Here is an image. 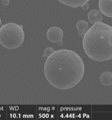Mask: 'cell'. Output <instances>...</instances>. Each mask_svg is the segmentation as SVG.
<instances>
[{"label": "cell", "mask_w": 112, "mask_h": 120, "mask_svg": "<svg viewBox=\"0 0 112 120\" xmlns=\"http://www.w3.org/2000/svg\"><path fill=\"white\" fill-rule=\"evenodd\" d=\"M45 77L52 86L60 90H69L76 86L84 74V64L76 53L69 49L53 52L44 63Z\"/></svg>", "instance_id": "obj_1"}, {"label": "cell", "mask_w": 112, "mask_h": 120, "mask_svg": "<svg viewBox=\"0 0 112 120\" xmlns=\"http://www.w3.org/2000/svg\"><path fill=\"white\" fill-rule=\"evenodd\" d=\"M82 47L91 59L103 62L112 59V26L96 22L84 34Z\"/></svg>", "instance_id": "obj_2"}, {"label": "cell", "mask_w": 112, "mask_h": 120, "mask_svg": "<svg viewBox=\"0 0 112 120\" xmlns=\"http://www.w3.org/2000/svg\"><path fill=\"white\" fill-rule=\"evenodd\" d=\"M24 40V32L22 25L9 22L0 28V45L8 49H15L20 47Z\"/></svg>", "instance_id": "obj_3"}, {"label": "cell", "mask_w": 112, "mask_h": 120, "mask_svg": "<svg viewBox=\"0 0 112 120\" xmlns=\"http://www.w3.org/2000/svg\"><path fill=\"white\" fill-rule=\"evenodd\" d=\"M63 31L58 26L51 27L47 33V37L48 41L53 43H58L62 40L63 38Z\"/></svg>", "instance_id": "obj_4"}, {"label": "cell", "mask_w": 112, "mask_h": 120, "mask_svg": "<svg viewBox=\"0 0 112 120\" xmlns=\"http://www.w3.org/2000/svg\"><path fill=\"white\" fill-rule=\"evenodd\" d=\"M99 8L102 14L112 17V0H99Z\"/></svg>", "instance_id": "obj_5"}, {"label": "cell", "mask_w": 112, "mask_h": 120, "mask_svg": "<svg viewBox=\"0 0 112 120\" xmlns=\"http://www.w3.org/2000/svg\"><path fill=\"white\" fill-rule=\"evenodd\" d=\"M88 19L90 23L95 24L98 22H102V13L99 10H91L88 14Z\"/></svg>", "instance_id": "obj_6"}, {"label": "cell", "mask_w": 112, "mask_h": 120, "mask_svg": "<svg viewBox=\"0 0 112 120\" xmlns=\"http://www.w3.org/2000/svg\"><path fill=\"white\" fill-rule=\"evenodd\" d=\"M58 1L65 6L72 8H78L79 6L82 7L85 4L88 3L89 0H58Z\"/></svg>", "instance_id": "obj_7"}, {"label": "cell", "mask_w": 112, "mask_h": 120, "mask_svg": "<svg viewBox=\"0 0 112 120\" xmlns=\"http://www.w3.org/2000/svg\"><path fill=\"white\" fill-rule=\"evenodd\" d=\"M100 83L105 86L112 85V73L110 71H105L100 76Z\"/></svg>", "instance_id": "obj_8"}, {"label": "cell", "mask_w": 112, "mask_h": 120, "mask_svg": "<svg viewBox=\"0 0 112 120\" xmlns=\"http://www.w3.org/2000/svg\"><path fill=\"white\" fill-rule=\"evenodd\" d=\"M89 23L84 20H79L76 24V28L80 32V35L84 34L88 30Z\"/></svg>", "instance_id": "obj_9"}, {"label": "cell", "mask_w": 112, "mask_h": 120, "mask_svg": "<svg viewBox=\"0 0 112 120\" xmlns=\"http://www.w3.org/2000/svg\"><path fill=\"white\" fill-rule=\"evenodd\" d=\"M53 52H54L53 48H52V47H47V48H46L45 50H44V56L48 58V56H50Z\"/></svg>", "instance_id": "obj_10"}, {"label": "cell", "mask_w": 112, "mask_h": 120, "mask_svg": "<svg viewBox=\"0 0 112 120\" xmlns=\"http://www.w3.org/2000/svg\"><path fill=\"white\" fill-rule=\"evenodd\" d=\"M89 5L87 3V4H85L84 6H82V8L84 11H87V10H88V8H89Z\"/></svg>", "instance_id": "obj_11"}, {"label": "cell", "mask_w": 112, "mask_h": 120, "mask_svg": "<svg viewBox=\"0 0 112 120\" xmlns=\"http://www.w3.org/2000/svg\"><path fill=\"white\" fill-rule=\"evenodd\" d=\"M2 3L4 6H8L10 4V1L9 0H3Z\"/></svg>", "instance_id": "obj_12"}, {"label": "cell", "mask_w": 112, "mask_h": 120, "mask_svg": "<svg viewBox=\"0 0 112 120\" xmlns=\"http://www.w3.org/2000/svg\"><path fill=\"white\" fill-rule=\"evenodd\" d=\"M1 18H0V26H1Z\"/></svg>", "instance_id": "obj_13"}]
</instances>
